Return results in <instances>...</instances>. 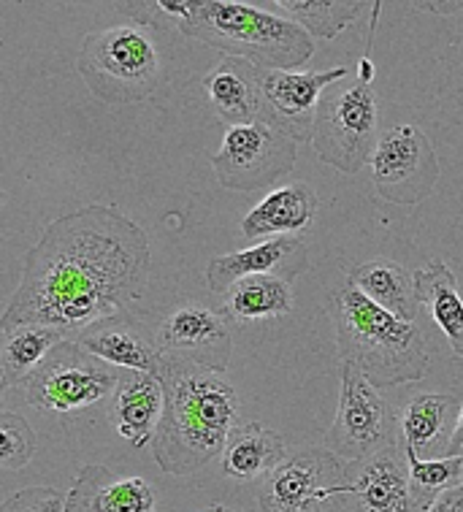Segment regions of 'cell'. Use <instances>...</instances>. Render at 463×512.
<instances>
[{
	"label": "cell",
	"instance_id": "cell-1",
	"mask_svg": "<svg viewBox=\"0 0 463 512\" xmlns=\"http://www.w3.org/2000/svg\"><path fill=\"white\" fill-rule=\"evenodd\" d=\"M152 250L117 206L90 204L47 225L22 263L0 331L47 326L76 342L87 328L128 315L149 282Z\"/></svg>",
	"mask_w": 463,
	"mask_h": 512
},
{
	"label": "cell",
	"instance_id": "cell-2",
	"mask_svg": "<svg viewBox=\"0 0 463 512\" xmlns=\"http://www.w3.org/2000/svg\"><path fill=\"white\" fill-rule=\"evenodd\" d=\"M136 25L176 28L228 57L250 60L263 71L301 68L315 55V38L277 11L231 0H155L117 3Z\"/></svg>",
	"mask_w": 463,
	"mask_h": 512
},
{
	"label": "cell",
	"instance_id": "cell-3",
	"mask_svg": "<svg viewBox=\"0 0 463 512\" xmlns=\"http://www.w3.org/2000/svg\"><path fill=\"white\" fill-rule=\"evenodd\" d=\"M158 380L166 410L152 439V456L163 475H195L223 458L241 410L239 393L223 374L171 355H163Z\"/></svg>",
	"mask_w": 463,
	"mask_h": 512
},
{
	"label": "cell",
	"instance_id": "cell-4",
	"mask_svg": "<svg viewBox=\"0 0 463 512\" xmlns=\"http://www.w3.org/2000/svg\"><path fill=\"white\" fill-rule=\"evenodd\" d=\"M331 320L339 361L355 366L374 388L420 382L428 374L431 358L420 328L377 307L350 282L331 293Z\"/></svg>",
	"mask_w": 463,
	"mask_h": 512
},
{
	"label": "cell",
	"instance_id": "cell-5",
	"mask_svg": "<svg viewBox=\"0 0 463 512\" xmlns=\"http://www.w3.org/2000/svg\"><path fill=\"white\" fill-rule=\"evenodd\" d=\"M87 90L103 103H144L163 82V57L144 25L87 33L76 60Z\"/></svg>",
	"mask_w": 463,
	"mask_h": 512
},
{
	"label": "cell",
	"instance_id": "cell-6",
	"mask_svg": "<svg viewBox=\"0 0 463 512\" xmlns=\"http://www.w3.org/2000/svg\"><path fill=\"white\" fill-rule=\"evenodd\" d=\"M380 136V106L369 82L355 79L325 90L312 133L317 158L342 174H358L371 163Z\"/></svg>",
	"mask_w": 463,
	"mask_h": 512
},
{
	"label": "cell",
	"instance_id": "cell-7",
	"mask_svg": "<svg viewBox=\"0 0 463 512\" xmlns=\"http://www.w3.org/2000/svg\"><path fill=\"white\" fill-rule=\"evenodd\" d=\"M260 512H344L347 507V461L328 447H304L290 453L263 477Z\"/></svg>",
	"mask_w": 463,
	"mask_h": 512
},
{
	"label": "cell",
	"instance_id": "cell-8",
	"mask_svg": "<svg viewBox=\"0 0 463 512\" xmlns=\"http://www.w3.org/2000/svg\"><path fill=\"white\" fill-rule=\"evenodd\" d=\"M120 382V369L103 364L71 339L57 345L36 374L25 385V399L30 407L52 415L93 407L106 396H114Z\"/></svg>",
	"mask_w": 463,
	"mask_h": 512
},
{
	"label": "cell",
	"instance_id": "cell-9",
	"mask_svg": "<svg viewBox=\"0 0 463 512\" xmlns=\"http://www.w3.org/2000/svg\"><path fill=\"white\" fill-rule=\"evenodd\" d=\"M399 445V418L352 364H342V388L334 426L328 431V450L342 461H361Z\"/></svg>",
	"mask_w": 463,
	"mask_h": 512
},
{
	"label": "cell",
	"instance_id": "cell-10",
	"mask_svg": "<svg viewBox=\"0 0 463 512\" xmlns=\"http://www.w3.org/2000/svg\"><path fill=\"white\" fill-rule=\"evenodd\" d=\"M296 158L298 141L271 128L269 122H252L225 131L212 168L225 190L252 193L277 185L296 166Z\"/></svg>",
	"mask_w": 463,
	"mask_h": 512
},
{
	"label": "cell",
	"instance_id": "cell-11",
	"mask_svg": "<svg viewBox=\"0 0 463 512\" xmlns=\"http://www.w3.org/2000/svg\"><path fill=\"white\" fill-rule=\"evenodd\" d=\"M369 168L374 193L399 206L426 201L439 179V160L431 141L409 122L382 131Z\"/></svg>",
	"mask_w": 463,
	"mask_h": 512
},
{
	"label": "cell",
	"instance_id": "cell-12",
	"mask_svg": "<svg viewBox=\"0 0 463 512\" xmlns=\"http://www.w3.org/2000/svg\"><path fill=\"white\" fill-rule=\"evenodd\" d=\"M350 74L347 66L331 71H263L260 68V122L285 133L293 141H309L315 133V120L320 101L328 87L344 82Z\"/></svg>",
	"mask_w": 463,
	"mask_h": 512
},
{
	"label": "cell",
	"instance_id": "cell-13",
	"mask_svg": "<svg viewBox=\"0 0 463 512\" xmlns=\"http://www.w3.org/2000/svg\"><path fill=\"white\" fill-rule=\"evenodd\" d=\"M344 512H428L412 488L407 453L401 442L347 464Z\"/></svg>",
	"mask_w": 463,
	"mask_h": 512
},
{
	"label": "cell",
	"instance_id": "cell-14",
	"mask_svg": "<svg viewBox=\"0 0 463 512\" xmlns=\"http://www.w3.org/2000/svg\"><path fill=\"white\" fill-rule=\"evenodd\" d=\"M155 345L163 355L225 374L233 353L231 320L206 304H185L160 323Z\"/></svg>",
	"mask_w": 463,
	"mask_h": 512
},
{
	"label": "cell",
	"instance_id": "cell-15",
	"mask_svg": "<svg viewBox=\"0 0 463 512\" xmlns=\"http://www.w3.org/2000/svg\"><path fill=\"white\" fill-rule=\"evenodd\" d=\"M309 269V255L301 236H274L266 242L247 247V250L217 255L206 266V285L212 293H228L236 282L247 277H279V280H296L298 274Z\"/></svg>",
	"mask_w": 463,
	"mask_h": 512
},
{
	"label": "cell",
	"instance_id": "cell-16",
	"mask_svg": "<svg viewBox=\"0 0 463 512\" xmlns=\"http://www.w3.org/2000/svg\"><path fill=\"white\" fill-rule=\"evenodd\" d=\"M65 512H155V491L144 477L90 464L79 469Z\"/></svg>",
	"mask_w": 463,
	"mask_h": 512
},
{
	"label": "cell",
	"instance_id": "cell-17",
	"mask_svg": "<svg viewBox=\"0 0 463 512\" xmlns=\"http://www.w3.org/2000/svg\"><path fill=\"white\" fill-rule=\"evenodd\" d=\"M201 87L217 120L228 128L260 122V68L250 60L223 55Z\"/></svg>",
	"mask_w": 463,
	"mask_h": 512
},
{
	"label": "cell",
	"instance_id": "cell-18",
	"mask_svg": "<svg viewBox=\"0 0 463 512\" xmlns=\"http://www.w3.org/2000/svg\"><path fill=\"white\" fill-rule=\"evenodd\" d=\"M166 410L163 382L147 372H120L112 396L114 429L133 447H147L155 439Z\"/></svg>",
	"mask_w": 463,
	"mask_h": 512
},
{
	"label": "cell",
	"instance_id": "cell-19",
	"mask_svg": "<svg viewBox=\"0 0 463 512\" xmlns=\"http://www.w3.org/2000/svg\"><path fill=\"white\" fill-rule=\"evenodd\" d=\"M76 345L120 372H147L158 377L160 366H163L160 347L152 345V339L141 334L128 315L112 317V320H103L98 326L87 328L76 339Z\"/></svg>",
	"mask_w": 463,
	"mask_h": 512
},
{
	"label": "cell",
	"instance_id": "cell-20",
	"mask_svg": "<svg viewBox=\"0 0 463 512\" xmlns=\"http://www.w3.org/2000/svg\"><path fill=\"white\" fill-rule=\"evenodd\" d=\"M320 198L306 182L282 185L271 190L247 217L241 220L244 239H274V236H298L312 228Z\"/></svg>",
	"mask_w": 463,
	"mask_h": 512
},
{
	"label": "cell",
	"instance_id": "cell-21",
	"mask_svg": "<svg viewBox=\"0 0 463 512\" xmlns=\"http://www.w3.org/2000/svg\"><path fill=\"white\" fill-rule=\"evenodd\" d=\"M458 401L450 393H415L399 415V442L407 453L431 458L442 445V456L458 418Z\"/></svg>",
	"mask_w": 463,
	"mask_h": 512
},
{
	"label": "cell",
	"instance_id": "cell-22",
	"mask_svg": "<svg viewBox=\"0 0 463 512\" xmlns=\"http://www.w3.org/2000/svg\"><path fill=\"white\" fill-rule=\"evenodd\" d=\"M412 285L417 304L445 334L453 353L463 358V298L453 269L445 261H428L412 274Z\"/></svg>",
	"mask_w": 463,
	"mask_h": 512
},
{
	"label": "cell",
	"instance_id": "cell-23",
	"mask_svg": "<svg viewBox=\"0 0 463 512\" xmlns=\"http://www.w3.org/2000/svg\"><path fill=\"white\" fill-rule=\"evenodd\" d=\"M288 456L282 434L260 423H244L231 431L220 461H223L225 477L258 480V477H269Z\"/></svg>",
	"mask_w": 463,
	"mask_h": 512
},
{
	"label": "cell",
	"instance_id": "cell-24",
	"mask_svg": "<svg viewBox=\"0 0 463 512\" xmlns=\"http://www.w3.org/2000/svg\"><path fill=\"white\" fill-rule=\"evenodd\" d=\"M68 336L57 328L19 326L0 331V391L28 385L36 369Z\"/></svg>",
	"mask_w": 463,
	"mask_h": 512
},
{
	"label": "cell",
	"instance_id": "cell-25",
	"mask_svg": "<svg viewBox=\"0 0 463 512\" xmlns=\"http://www.w3.org/2000/svg\"><path fill=\"white\" fill-rule=\"evenodd\" d=\"M347 282L361 290L363 296L371 298L377 307L388 309L390 315H396L404 323H415L420 304L415 298L412 274L401 263L374 258L347 271Z\"/></svg>",
	"mask_w": 463,
	"mask_h": 512
},
{
	"label": "cell",
	"instance_id": "cell-26",
	"mask_svg": "<svg viewBox=\"0 0 463 512\" xmlns=\"http://www.w3.org/2000/svg\"><path fill=\"white\" fill-rule=\"evenodd\" d=\"M293 312L290 282L263 274L236 282L223 296V315L231 323H255L269 317H285Z\"/></svg>",
	"mask_w": 463,
	"mask_h": 512
},
{
	"label": "cell",
	"instance_id": "cell-27",
	"mask_svg": "<svg viewBox=\"0 0 463 512\" xmlns=\"http://www.w3.org/2000/svg\"><path fill=\"white\" fill-rule=\"evenodd\" d=\"M271 6H277L282 17L301 25L312 38H336L347 25L361 17L366 3H358V0H350V3L347 0H331V3H323V0H279Z\"/></svg>",
	"mask_w": 463,
	"mask_h": 512
},
{
	"label": "cell",
	"instance_id": "cell-28",
	"mask_svg": "<svg viewBox=\"0 0 463 512\" xmlns=\"http://www.w3.org/2000/svg\"><path fill=\"white\" fill-rule=\"evenodd\" d=\"M407 464L412 488L426 507H431L445 491L463 483V458H420L407 453Z\"/></svg>",
	"mask_w": 463,
	"mask_h": 512
},
{
	"label": "cell",
	"instance_id": "cell-29",
	"mask_svg": "<svg viewBox=\"0 0 463 512\" xmlns=\"http://www.w3.org/2000/svg\"><path fill=\"white\" fill-rule=\"evenodd\" d=\"M38 450L36 431L17 412H0V466L9 472H19L33 461Z\"/></svg>",
	"mask_w": 463,
	"mask_h": 512
},
{
	"label": "cell",
	"instance_id": "cell-30",
	"mask_svg": "<svg viewBox=\"0 0 463 512\" xmlns=\"http://www.w3.org/2000/svg\"><path fill=\"white\" fill-rule=\"evenodd\" d=\"M68 496H63L57 488H25L9 496L0 512H65Z\"/></svg>",
	"mask_w": 463,
	"mask_h": 512
},
{
	"label": "cell",
	"instance_id": "cell-31",
	"mask_svg": "<svg viewBox=\"0 0 463 512\" xmlns=\"http://www.w3.org/2000/svg\"><path fill=\"white\" fill-rule=\"evenodd\" d=\"M428 512H463V483L445 491V494L428 507Z\"/></svg>",
	"mask_w": 463,
	"mask_h": 512
},
{
	"label": "cell",
	"instance_id": "cell-32",
	"mask_svg": "<svg viewBox=\"0 0 463 512\" xmlns=\"http://www.w3.org/2000/svg\"><path fill=\"white\" fill-rule=\"evenodd\" d=\"M442 458H463V401L458 407V418H455V429L450 434V442L445 447V456Z\"/></svg>",
	"mask_w": 463,
	"mask_h": 512
},
{
	"label": "cell",
	"instance_id": "cell-33",
	"mask_svg": "<svg viewBox=\"0 0 463 512\" xmlns=\"http://www.w3.org/2000/svg\"><path fill=\"white\" fill-rule=\"evenodd\" d=\"M201 512H236V510L225 507V504H212V507H206V510H201Z\"/></svg>",
	"mask_w": 463,
	"mask_h": 512
}]
</instances>
